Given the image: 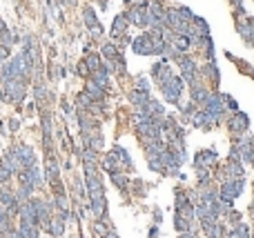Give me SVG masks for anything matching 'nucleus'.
I'll return each mask as SVG.
<instances>
[{"label": "nucleus", "instance_id": "obj_1", "mask_svg": "<svg viewBox=\"0 0 254 238\" xmlns=\"http://www.w3.org/2000/svg\"><path fill=\"white\" fill-rule=\"evenodd\" d=\"M161 89H163L165 98H167L172 105H176L179 98H181V91H183V80L176 78V76L172 74L167 80H165V83H161Z\"/></svg>", "mask_w": 254, "mask_h": 238}, {"label": "nucleus", "instance_id": "obj_2", "mask_svg": "<svg viewBox=\"0 0 254 238\" xmlns=\"http://www.w3.org/2000/svg\"><path fill=\"white\" fill-rule=\"evenodd\" d=\"M2 85V91H5V98H11V101L20 102L25 98V83L18 78H11V80H5L0 83Z\"/></svg>", "mask_w": 254, "mask_h": 238}, {"label": "nucleus", "instance_id": "obj_3", "mask_svg": "<svg viewBox=\"0 0 254 238\" xmlns=\"http://www.w3.org/2000/svg\"><path fill=\"white\" fill-rule=\"evenodd\" d=\"M11 152L16 153V158H18V163H20L22 170H29V167H34V165H36L34 152H32L29 147H27V145L18 143V145H14V147H11Z\"/></svg>", "mask_w": 254, "mask_h": 238}, {"label": "nucleus", "instance_id": "obj_4", "mask_svg": "<svg viewBox=\"0 0 254 238\" xmlns=\"http://www.w3.org/2000/svg\"><path fill=\"white\" fill-rule=\"evenodd\" d=\"M241 191H243V178H238V180H225V183L221 185V194H218V196H221L223 201H230V203H232L234 198L241 194Z\"/></svg>", "mask_w": 254, "mask_h": 238}, {"label": "nucleus", "instance_id": "obj_5", "mask_svg": "<svg viewBox=\"0 0 254 238\" xmlns=\"http://www.w3.org/2000/svg\"><path fill=\"white\" fill-rule=\"evenodd\" d=\"M85 183H87V189H90V196H103V183H101V176L96 174L94 167H87L85 170Z\"/></svg>", "mask_w": 254, "mask_h": 238}, {"label": "nucleus", "instance_id": "obj_6", "mask_svg": "<svg viewBox=\"0 0 254 238\" xmlns=\"http://www.w3.org/2000/svg\"><path fill=\"white\" fill-rule=\"evenodd\" d=\"M205 111H207V114H212V116L217 118V120H221L223 111H225V102H223V96L212 94L210 98H207V102H205Z\"/></svg>", "mask_w": 254, "mask_h": 238}, {"label": "nucleus", "instance_id": "obj_7", "mask_svg": "<svg viewBox=\"0 0 254 238\" xmlns=\"http://www.w3.org/2000/svg\"><path fill=\"white\" fill-rule=\"evenodd\" d=\"M179 63H181V74H183V80L185 83H196V65H194V60H190V58H179Z\"/></svg>", "mask_w": 254, "mask_h": 238}, {"label": "nucleus", "instance_id": "obj_8", "mask_svg": "<svg viewBox=\"0 0 254 238\" xmlns=\"http://www.w3.org/2000/svg\"><path fill=\"white\" fill-rule=\"evenodd\" d=\"M132 47L136 53H154V40L149 34H145V36H138L136 40H134Z\"/></svg>", "mask_w": 254, "mask_h": 238}, {"label": "nucleus", "instance_id": "obj_9", "mask_svg": "<svg viewBox=\"0 0 254 238\" xmlns=\"http://www.w3.org/2000/svg\"><path fill=\"white\" fill-rule=\"evenodd\" d=\"M129 20H132L134 25H138V27H147V5H145V2H141V5L134 7Z\"/></svg>", "mask_w": 254, "mask_h": 238}, {"label": "nucleus", "instance_id": "obj_10", "mask_svg": "<svg viewBox=\"0 0 254 238\" xmlns=\"http://www.w3.org/2000/svg\"><path fill=\"white\" fill-rule=\"evenodd\" d=\"M248 125H250L248 116L241 114V111H236V114L232 116V120H230V129H232L234 134H243L245 129H248Z\"/></svg>", "mask_w": 254, "mask_h": 238}, {"label": "nucleus", "instance_id": "obj_11", "mask_svg": "<svg viewBox=\"0 0 254 238\" xmlns=\"http://www.w3.org/2000/svg\"><path fill=\"white\" fill-rule=\"evenodd\" d=\"M192 101L194 102H207V98H210V91L205 89V85H201V83H199V80H196V83H192Z\"/></svg>", "mask_w": 254, "mask_h": 238}, {"label": "nucleus", "instance_id": "obj_12", "mask_svg": "<svg viewBox=\"0 0 254 238\" xmlns=\"http://www.w3.org/2000/svg\"><path fill=\"white\" fill-rule=\"evenodd\" d=\"M127 27H129V18L121 14V16H116L114 22H111V34H114V36H123V34L127 32Z\"/></svg>", "mask_w": 254, "mask_h": 238}, {"label": "nucleus", "instance_id": "obj_13", "mask_svg": "<svg viewBox=\"0 0 254 238\" xmlns=\"http://www.w3.org/2000/svg\"><path fill=\"white\" fill-rule=\"evenodd\" d=\"M91 209H94V216H96V218H103V216H105V209H107L105 194H103V196H94V198H91Z\"/></svg>", "mask_w": 254, "mask_h": 238}, {"label": "nucleus", "instance_id": "obj_14", "mask_svg": "<svg viewBox=\"0 0 254 238\" xmlns=\"http://www.w3.org/2000/svg\"><path fill=\"white\" fill-rule=\"evenodd\" d=\"M225 174H228V180H238V178H243V165H241V163H234V160H230L228 167H225Z\"/></svg>", "mask_w": 254, "mask_h": 238}, {"label": "nucleus", "instance_id": "obj_15", "mask_svg": "<svg viewBox=\"0 0 254 238\" xmlns=\"http://www.w3.org/2000/svg\"><path fill=\"white\" fill-rule=\"evenodd\" d=\"M18 234H20V238H38V229L34 222H25L20 221V227H18Z\"/></svg>", "mask_w": 254, "mask_h": 238}, {"label": "nucleus", "instance_id": "obj_16", "mask_svg": "<svg viewBox=\"0 0 254 238\" xmlns=\"http://www.w3.org/2000/svg\"><path fill=\"white\" fill-rule=\"evenodd\" d=\"M129 98H132V102H134L136 107H145L149 101H152V98H149V94H147L145 89H136V91H132V94H129Z\"/></svg>", "mask_w": 254, "mask_h": 238}, {"label": "nucleus", "instance_id": "obj_17", "mask_svg": "<svg viewBox=\"0 0 254 238\" xmlns=\"http://www.w3.org/2000/svg\"><path fill=\"white\" fill-rule=\"evenodd\" d=\"M0 203H2V207H11V212H14V205H16V196L11 194V189H7V187H2L0 189Z\"/></svg>", "mask_w": 254, "mask_h": 238}, {"label": "nucleus", "instance_id": "obj_18", "mask_svg": "<svg viewBox=\"0 0 254 238\" xmlns=\"http://www.w3.org/2000/svg\"><path fill=\"white\" fill-rule=\"evenodd\" d=\"M214 163H217V153L214 152H201L199 158H196V167H203V165H205V170H207V165H214Z\"/></svg>", "mask_w": 254, "mask_h": 238}, {"label": "nucleus", "instance_id": "obj_19", "mask_svg": "<svg viewBox=\"0 0 254 238\" xmlns=\"http://www.w3.org/2000/svg\"><path fill=\"white\" fill-rule=\"evenodd\" d=\"M111 153L116 156V160H118V163H121V165H125L127 170H132V160H129V153H127L123 147H116V149H114V152H111Z\"/></svg>", "mask_w": 254, "mask_h": 238}, {"label": "nucleus", "instance_id": "obj_20", "mask_svg": "<svg viewBox=\"0 0 254 238\" xmlns=\"http://www.w3.org/2000/svg\"><path fill=\"white\" fill-rule=\"evenodd\" d=\"M45 174H47L49 180H56V176H58V165H56L54 158H49L47 163H45Z\"/></svg>", "mask_w": 254, "mask_h": 238}, {"label": "nucleus", "instance_id": "obj_21", "mask_svg": "<svg viewBox=\"0 0 254 238\" xmlns=\"http://www.w3.org/2000/svg\"><path fill=\"white\" fill-rule=\"evenodd\" d=\"M87 94L91 96V101H101L103 96H105V89H103V87H98V85H94V83H90V85H87Z\"/></svg>", "mask_w": 254, "mask_h": 238}, {"label": "nucleus", "instance_id": "obj_22", "mask_svg": "<svg viewBox=\"0 0 254 238\" xmlns=\"http://www.w3.org/2000/svg\"><path fill=\"white\" fill-rule=\"evenodd\" d=\"M85 65H87L91 71H98V69H103V63H101V58H98L96 53H90V56H87V60H85Z\"/></svg>", "mask_w": 254, "mask_h": 238}, {"label": "nucleus", "instance_id": "obj_23", "mask_svg": "<svg viewBox=\"0 0 254 238\" xmlns=\"http://www.w3.org/2000/svg\"><path fill=\"white\" fill-rule=\"evenodd\" d=\"M228 238H250V229L245 225H236V227L230 232Z\"/></svg>", "mask_w": 254, "mask_h": 238}, {"label": "nucleus", "instance_id": "obj_24", "mask_svg": "<svg viewBox=\"0 0 254 238\" xmlns=\"http://www.w3.org/2000/svg\"><path fill=\"white\" fill-rule=\"evenodd\" d=\"M83 18H85V25L90 27V29H94V27L98 25V22H96V16H94V11H91L90 7H87V9L83 11Z\"/></svg>", "mask_w": 254, "mask_h": 238}, {"label": "nucleus", "instance_id": "obj_25", "mask_svg": "<svg viewBox=\"0 0 254 238\" xmlns=\"http://www.w3.org/2000/svg\"><path fill=\"white\" fill-rule=\"evenodd\" d=\"M111 180H114V185H118L121 189H127V178L121 171H111Z\"/></svg>", "mask_w": 254, "mask_h": 238}, {"label": "nucleus", "instance_id": "obj_26", "mask_svg": "<svg viewBox=\"0 0 254 238\" xmlns=\"http://www.w3.org/2000/svg\"><path fill=\"white\" fill-rule=\"evenodd\" d=\"M103 53H105L111 63L118 58V51H116V47H114V45H105V47H103Z\"/></svg>", "mask_w": 254, "mask_h": 238}, {"label": "nucleus", "instance_id": "obj_27", "mask_svg": "<svg viewBox=\"0 0 254 238\" xmlns=\"http://www.w3.org/2000/svg\"><path fill=\"white\" fill-rule=\"evenodd\" d=\"M83 160H85V165H87V167H91V165H94V160H96V152H94V149H85Z\"/></svg>", "mask_w": 254, "mask_h": 238}, {"label": "nucleus", "instance_id": "obj_28", "mask_svg": "<svg viewBox=\"0 0 254 238\" xmlns=\"http://www.w3.org/2000/svg\"><path fill=\"white\" fill-rule=\"evenodd\" d=\"M176 227H179L181 232H185V229H190V221H187V218H183L181 214H176Z\"/></svg>", "mask_w": 254, "mask_h": 238}, {"label": "nucleus", "instance_id": "obj_29", "mask_svg": "<svg viewBox=\"0 0 254 238\" xmlns=\"http://www.w3.org/2000/svg\"><path fill=\"white\" fill-rule=\"evenodd\" d=\"M7 56H9V49H7V45H0V63H5Z\"/></svg>", "mask_w": 254, "mask_h": 238}, {"label": "nucleus", "instance_id": "obj_30", "mask_svg": "<svg viewBox=\"0 0 254 238\" xmlns=\"http://www.w3.org/2000/svg\"><path fill=\"white\" fill-rule=\"evenodd\" d=\"M78 74L87 76V65H85V63H80V65H78Z\"/></svg>", "mask_w": 254, "mask_h": 238}, {"label": "nucleus", "instance_id": "obj_31", "mask_svg": "<svg viewBox=\"0 0 254 238\" xmlns=\"http://www.w3.org/2000/svg\"><path fill=\"white\" fill-rule=\"evenodd\" d=\"M5 32H7V27H5V22L0 20V36H2V34H5Z\"/></svg>", "mask_w": 254, "mask_h": 238}, {"label": "nucleus", "instance_id": "obj_32", "mask_svg": "<svg viewBox=\"0 0 254 238\" xmlns=\"http://www.w3.org/2000/svg\"><path fill=\"white\" fill-rule=\"evenodd\" d=\"M183 238H194V236H192V234H187V236H183Z\"/></svg>", "mask_w": 254, "mask_h": 238}, {"label": "nucleus", "instance_id": "obj_33", "mask_svg": "<svg viewBox=\"0 0 254 238\" xmlns=\"http://www.w3.org/2000/svg\"><path fill=\"white\" fill-rule=\"evenodd\" d=\"M252 25H254V20H252Z\"/></svg>", "mask_w": 254, "mask_h": 238}]
</instances>
